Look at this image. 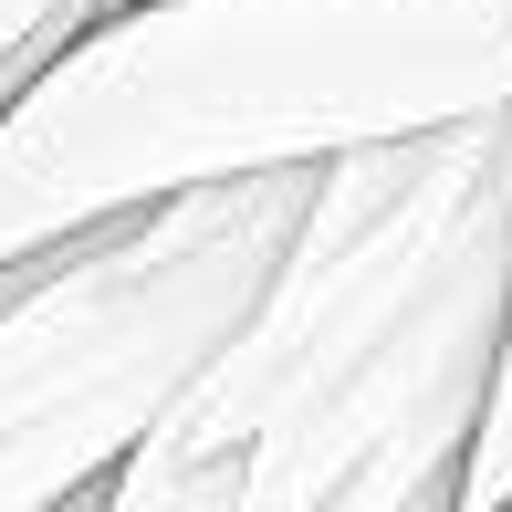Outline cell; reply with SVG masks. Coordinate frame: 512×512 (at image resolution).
<instances>
[{"label": "cell", "instance_id": "8992f818", "mask_svg": "<svg viewBox=\"0 0 512 512\" xmlns=\"http://www.w3.org/2000/svg\"><path fill=\"white\" fill-rule=\"evenodd\" d=\"M11 283H21V262H0V304H11Z\"/></svg>", "mask_w": 512, "mask_h": 512}, {"label": "cell", "instance_id": "6da1fadb", "mask_svg": "<svg viewBox=\"0 0 512 512\" xmlns=\"http://www.w3.org/2000/svg\"><path fill=\"white\" fill-rule=\"evenodd\" d=\"M512 356V105L324 157L220 366L105 512H460Z\"/></svg>", "mask_w": 512, "mask_h": 512}, {"label": "cell", "instance_id": "5b68a950", "mask_svg": "<svg viewBox=\"0 0 512 512\" xmlns=\"http://www.w3.org/2000/svg\"><path fill=\"white\" fill-rule=\"evenodd\" d=\"M105 0H0V53H21L32 32H63V21H95Z\"/></svg>", "mask_w": 512, "mask_h": 512}, {"label": "cell", "instance_id": "7a4b0ae2", "mask_svg": "<svg viewBox=\"0 0 512 512\" xmlns=\"http://www.w3.org/2000/svg\"><path fill=\"white\" fill-rule=\"evenodd\" d=\"M512 105V0H115L0 105V262Z\"/></svg>", "mask_w": 512, "mask_h": 512}, {"label": "cell", "instance_id": "3957f363", "mask_svg": "<svg viewBox=\"0 0 512 512\" xmlns=\"http://www.w3.org/2000/svg\"><path fill=\"white\" fill-rule=\"evenodd\" d=\"M314 168H251L32 251L0 304V512L105 502L126 450L251 324Z\"/></svg>", "mask_w": 512, "mask_h": 512}, {"label": "cell", "instance_id": "277c9868", "mask_svg": "<svg viewBox=\"0 0 512 512\" xmlns=\"http://www.w3.org/2000/svg\"><path fill=\"white\" fill-rule=\"evenodd\" d=\"M502 502H512V356H502L492 418H481V450H471V481H460V512H502Z\"/></svg>", "mask_w": 512, "mask_h": 512}]
</instances>
